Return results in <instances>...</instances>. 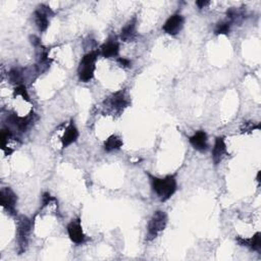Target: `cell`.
<instances>
[{
  "mask_svg": "<svg viewBox=\"0 0 261 261\" xmlns=\"http://www.w3.org/2000/svg\"><path fill=\"white\" fill-rule=\"evenodd\" d=\"M147 175L150 180L152 191L161 202H166L177 192L178 183L175 175H168L164 178H157L150 173H147Z\"/></svg>",
  "mask_w": 261,
  "mask_h": 261,
  "instance_id": "cell-1",
  "label": "cell"
},
{
  "mask_svg": "<svg viewBox=\"0 0 261 261\" xmlns=\"http://www.w3.org/2000/svg\"><path fill=\"white\" fill-rule=\"evenodd\" d=\"M98 54V51H90L82 57L78 67V76L81 82L88 83L94 78Z\"/></svg>",
  "mask_w": 261,
  "mask_h": 261,
  "instance_id": "cell-2",
  "label": "cell"
},
{
  "mask_svg": "<svg viewBox=\"0 0 261 261\" xmlns=\"http://www.w3.org/2000/svg\"><path fill=\"white\" fill-rule=\"evenodd\" d=\"M32 220L25 216V215H20L17 220V243H18V251L19 254H23L26 252L28 245H29V240H30V235L32 231Z\"/></svg>",
  "mask_w": 261,
  "mask_h": 261,
  "instance_id": "cell-3",
  "label": "cell"
},
{
  "mask_svg": "<svg viewBox=\"0 0 261 261\" xmlns=\"http://www.w3.org/2000/svg\"><path fill=\"white\" fill-rule=\"evenodd\" d=\"M167 221H168V217L164 211L162 210L155 211L152 214L147 226L146 241L152 242L153 240H155L159 236V234H161L165 230L167 226Z\"/></svg>",
  "mask_w": 261,
  "mask_h": 261,
  "instance_id": "cell-4",
  "label": "cell"
},
{
  "mask_svg": "<svg viewBox=\"0 0 261 261\" xmlns=\"http://www.w3.org/2000/svg\"><path fill=\"white\" fill-rule=\"evenodd\" d=\"M129 104H130V101L128 99L127 93L123 89L111 94L103 101V106L107 113L118 114V115L122 114L125 110V108L128 107Z\"/></svg>",
  "mask_w": 261,
  "mask_h": 261,
  "instance_id": "cell-5",
  "label": "cell"
},
{
  "mask_svg": "<svg viewBox=\"0 0 261 261\" xmlns=\"http://www.w3.org/2000/svg\"><path fill=\"white\" fill-rule=\"evenodd\" d=\"M38 120V117L35 113L31 111L26 117H19L16 113H10L7 117V122L10 126L15 127L19 132L25 133L29 130V128Z\"/></svg>",
  "mask_w": 261,
  "mask_h": 261,
  "instance_id": "cell-6",
  "label": "cell"
},
{
  "mask_svg": "<svg viewBox=\"0 0 261 261\" xmlns=\"http://www.w3.org/2000/svg\"><path fill=\"white\" fill-rule=\"evenodd\" d=\"M17 203L18 195L14 192V190L9 187L3 188L2 191H0V204L12 216L17 215Z\"/></svg>",
  "mask_w": 261,
  "mask_h": 261,
  "instance_id": "cell-7",
  "label": "cell"
},
{
  "mask_svg": "<svg viewBox=\"0 0 261 261\" xmlns=\"http://www.w3.org/2000/svg\"><path fill=\"white\" fill-rule=\"evenodd\" d=\"M54 12L45 5H40L34 12V20L38 30L43 33L45 32L50 24V18L54 16Z\"/></svg>",
  "mask_w": 261,
  "mask_h": 261,
  "instance_id": "cell-8",
  "label": "cell"
},
{
  "mask_svg": "<svg viewBox=\"0 0 261 261\" xmlns=\"http://www.w3.org/2000/svg\"><path fill=\"white\" fill-rule=\"evenodd\" d=\"M184 25V17L181 14H173L166 20V22L162 26V31L170 36H177L183 30Z\"/></svg>",
  "mask_w": 261,
  "mask_h": 261,
  "instance_id": "cell-9",
  "label": "cell"
},
{
  "mask_svg": "<svg viewBox=\"0 0 261 261\" xmlns=\"http://www.w3.org/2000/svg\"><path fill=\"white\" fill-rule=\"evenodd\" d=\"M67 235L69 237V240L76 244V245H82L87 241V236L85 235L82 223H81V218L77 217L76 219H72L66 227Z\"/></svg>",
  "mask_w": 261,
  "mask_h": 261,
  "instance_id": "cell-10",
  "label": "cell"
},
{
  "mask_svg": "<svg viewBox=\"0 0 261 261\" xmlns=\"http://www.w3.org/2000/svg\"><path fill=\"white\" fill-rule=\"evenodd\" d=\"M228 154V149H227V144L225 137H216L212 149V161L215 165H218L225 156Z\"/></svg>",
  "mask_w": 261,
  "mask_h": 261,
  "instance_id": "cell-11",
  "label": "cell"
},
{
  "mask_svg": "<svg viewBox=\"0 0 261 261\" xmlns=\"http://www.w3.org/2000/svg\"><path fill=\"white\" fill-rule=\"evenodd\" d=\"M100 53L105 58L117 57L120 53V43L115 37H109L100 47Z\"/></svg>",
  "mask_w": 261,
  "mask_h": 261,
  "instance_id": "cell-12",
  "label": "cell"
},
{
  "mask_svg": "<svg viewBox=\"0 0 261 261\" xmlns=\"http://www.w3.org/2000/svg\"><path fill=\"white\" fill-rule=\"evenodd\" d=\"M236 242L239 246L247 247L253 251L260 252L261 251V233L257 232L253 237L251 238H243V237H236Z\"/></svg>",
  "mask_w": 261,
  "mask_h": 261,
  "instance_id": "cell-13",
  "label": "cell"
},
{
  "mask_svg": "<svg viewBox=\"0 0 261 261\" xmlns=\"http://www.w3.org/2000/svg\"><path fill=\"white\" fill-rule=\"evenodd\" d=\"M80 136V133L76 127V125L73 124L72 121H70L69 125L67 126V128L65 129L62 137H61V148L65 149L67 148L69 145L76 143L78 141V138Z\"/></svg>",
  "mask_w": 261,
  "mask_h": 261,
  "instance_id": "cell-14",
  "label": "cell"
},
{
  "mask_svg": "<svg viewBox=\"0 0 261 261\" xmlns=\"http://www.w3.org/2000/svg\"><path fill=\"white\" fill-rule=\"evenodd\" d=\"M189 143L195 150L199 152H204L208 149L207 134L204 131H198L189 138Z\"/></svg>",
  "mask_w": 261,
  "mask_h": 261,
  "instance_id": "cell-15",
  "label": "cell"
},
{
  "mask_svg": "<svg viewBox=\"0 0 261 261\" xmlns=\"http://www.w3.org/2000/svg\"><path fill=\"white\" fill-rule=\"evenodd\" d=\"M137 37V18L130 20L121 31V39L124 42L134 41Z\"/></svg>",
  "mask_w": 261,
  "mask_h": 261,
  "instance_id": "cell-16",
  "label": "cell"
},
{
  "mask_svg": "<svg viewBox=\"0 0 261 261\" xmlns=\"http://www.w3.org/2000/svg\"><path fill=\"white\" fill-rule=\"evenodd\" d=\"M124 142L122 140V138L118 135H111L110 137H108L104 143H103V149L106 152H113V151H117L120 150L123 146Z\"/></svg>",
  "mask_w": 261,
  "mask_h": 261,
  "instance_id": "cell-17",
  "label": "cell"
},
{
  "mask_svg": "<svg viewBox=\"0 0 261 261\" xmlns=\"http://www.w3.org/2000/svg\"><path fill=\"white\" fill-rule=\"evenodd\" d=\"M8 78L11 84H14L16 86L20 85H25L24 80H25V73H24V68L22 67H13L9 73Z\"/></svg>",
  "mask_w": 261,
  "mask_h": 261,
  "instance_id": "cell-18",
  "label": "cell"
},
{
  "mask_svg": "<svg viewBox=\"0 0 261 261\" xmlns=\"http://www.w3.org/2000/svg\"><path fill=\"white\" fill-rule=\"evenodd\" d=\"M232 23L230 21L218 22L214 28L215 35H229L231 32Z\"/></svg>",
  "mask_w": 261,
  "mask_h": 261,
  "instance_id": "cell-19",
  "label": "cell"
},
{
  "mask_svg": "<svg viewBox=\"0 0 261 261\" xmlns=\"http://www.w3.org/2000/svg\"><path fill=\"white\" fill-rule=\"evenodd\" d=\"M14 96H15V97L21 96L26 102H31V98H30V95H29V93H28L26 85L16 86V88H15V90H14Z\"/></svg>",
  "mask_w": 261,
  "mask_h": 261,
  "instance_id": "cell-20",
  "label": "cell"
},
{
  "mask_svg": "<svg viewBox=\"0 0 261 261\" xmlns=\"http://www.w3.org/2000/svg\"><path fill=\"white\" fill-rule=\"evenodd\" d=\"M259 130L260 129V126L259 125H254V123H252V122H244V124H243V126H242V128H241V131H242V133H247V132H249V133H251L252 131H254V130Z\"/></svg>",
  "mask_w": 261,
  "mask_h": 261,
  "instance_id": "cell-21",
  "label": "cell"
},
{
  "mask_svg": "<svg viewBox=\"0 0 261 261\" xmlns=\"http://www.w3.org/2000/svg\"><path fill=\"white\" fill-rule=\"evenodd\" d=\"M56 198L51 196L50 193L48 192H45L43 195H42V205H41V209L46 207L48 204H50L52 201H55Z\"/></svg>",
  "mask_w": 261,
  "mask_h": 261,
  "instance_id": "cell-22",
  "label": "cell"
},
{
  "mask_svg": "<svg viewBox=\"0 0 261 261\" xmlns=\"http://www.w3.org/2000/svg\"><path fill=\"white\" fill-rule=\"evenodd\" d=\"M118 63L124 68H129V67L132 66V61L129 58H126V57H119L118 58Z\"/></svg>",
  "mask_w": 261,
  "mask_h": 261,
  "instance_id": "cell-23",
  "label": "cell"
},
{
  "mask_svg": "<svg viewBox=\"0 0 261 261\" xmlns=\"http://www.w3.org/2000/svg\"><path fill=\"white\" fill-rule=\"evenodd\" d=\"M209 4H210V2H206V0H199V2H196V6L198 7L199 10L206 8L207 6H209Z\"/></svg>",
  "mask_w": 261,
  "mask_h": 261,
  "instance_id": "cell-24",
  "label": "cell"
}]
</instances>
